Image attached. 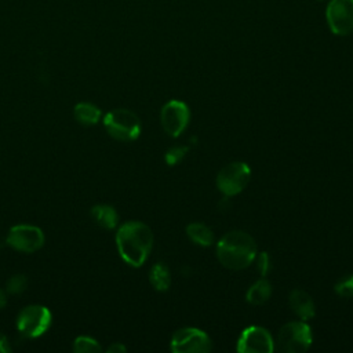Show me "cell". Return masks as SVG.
Masks as SVG:
<instances>
[{
  "instance_id": "1",
  "label": "cell",
  "mask_w": 353,
  "mask_h": 353,
  "mask_svg": "<svg viewBox=\"0 0 353 353\" xmlns=\"http://www.w3.org/2000/svg\"><path fill=\"white\" fill-rule=\"evenodd\" d=\"M116 245L121 259L127 265L139 268L145 263L152 251L153 232L143 222H125L117 229Z\"/></svg>"
},
{
  "instance_id": "2",
  "label": "cell",
  "mask_w": 353,
  "mask_h": 353,
  "mask_svg": "<svg viewBox=\"0 0 353 353\" xmlns=\"http://www.w3.org/2000/svg\"><path fill=\"white\" fill-rule=\"evenodd\" d=\"M216 256L218 261L228 269H245L256 256L255 240L243 230H232L222 236L218 241Z\"/></svg>"
},
{
  "instance_id": "3",
  "label": "cell",
  "mask_w": 353,
  "mask_h": 353,
  "mask_svg": "<svg viewBox=\"0 0 353 353\" xmlns=\"http://www.w3.org/2000/svg\"><path fill=\"white\" fill-rule=\"evenodd\" d=\"M103 127L117 141H135L141 134L139 117L128 109H113L103 117Z\"/></svg>"
},
{
  "instance_id": "4",
  "label": "cell",
  "mask_w": 353,
  "mask_h": 353,
  "mask_svg": "<svg viewBox=\"0 0 353 353\" xmlns=\"http://www.w3.org/2000/svg\"><path fill=\"white\" fill-rule=\"evenodd\" d=\"M312 345V330L306 321H291L284 324L274 342L276 349L285 353H302Z\"/></svg>"
},
{
  "instance_id": "5",
  "label": "cell",
  "mask_w": 353,
  "mask_h": 353,
  "mask_svg": "<svg viewBox=\"0 0 353 353\" xmlns=\"http://www.w3.org/2000/svg\"><path fill=\"white\" fill-rule=\"evenodd\" d=\"M52 316L43 305H29L17 317V328L26 338H39L51 327Z\"/></svg>"
},
{
  "instance_id": "6",
  "label": "cell",
  "mask_w": 353,
  "mask_h": 353,
  "mask_svg": "<svg viewBox=\"0 0 353 353\" xmlns=\"http://www.w3.org/2000/svg\"><path fill=\"white\" fill-rule=\"evenodd\" d=\"M251 170L244 161H233L225 165L216 175V186L225 196L239 194L248 183Z\"/></svg>"
},
{
  "instance_id": "7",
  "label": "cell",
  "mask_w": 353,
  "mask_h": 353,
  "mask_svg": "<svg viewBox=\"0 0 353 353\" xmlns=\"http://www.w3.org/2000/svg\"><path fill=\"white\" fill-rule=\"evenodd\" d=\"M212 349L210 336L194 327L181 328L171 338V350L174 353H207Z\"/></svg>"
},
{
  "instance_id": "8",
  "label": "cell",
  "mask_w": 353,
  "mask_h": 353,
  "mask_svg": "<svg viewBox=\"0 0 353 353\" xmlns=\"http://www.w3.org/2000/svg\"><path fill=\"white\" fill-rule=\"evenodd\" d=\"M325 19L334 34L353 33V0H331L325 8Z\"/></svg>"
},
{
  "instance_id": "9",
  "label": "cell",
  "mask_w": 353,
  "mask_h": 353,
  "mask_svg": "<svg viewBox=\"0 0 353 353\" xmlns=\"http://www.w3.org/2000/svg\"><path fill=\"white\" fill-rule=\"evenodd\" d=\"M44 233L34 225H15L10 229L6 243L21 252H34L44 244Z\"/></svg>"
},
{
  "instance_id": "10",
  "label": "cell",
  "mask_w": 353,
  "mask_h": 353,
  "mask_svg": "<svg viewBox=\"0 0 353 353\" xmlns=\"http://www.w3.org/2000/svg\"><path fill=\"white\" fill-rule=\"evenodd\" d=\"M190 112L185 102L172 99L167 102L160 112V121L164 131L172 137H179L189 124Z\"/></svg>"
},
{
  "instance_id": "11",
  "label": "cell",
  "mask_w": 353,
  "mask_h": 353,
  "mask_svg": "<svg viewBox=\"0 0 353 353\" xmlns=\"http://www.w3.org/2000/svg\"><path fill=\"white\" fill-rule=\"evenodd\" d=\"M236 349L240 353H272L274 341L266 328L251 325L240 334Z\"/></svg>"
},
{
  "instance_id": "12",
  "label": "cell",
  "mask_w": 353,
  "mask_h": 353,
  "mask_svg": "<svg viewBox=\"0 0 353 353\" xmlns=\"http://www.w3.org/2000/svg\"><path fill=\"white\" fill-rule=\"evenodd\" d=\"M291 310L302 320L307 321L314 316V303L312 296L303 290H294L288 298Z\"/></svg>"
},
{
  "instance_id": "13",
  "label": "cell",
  "mask_w": 353,
  "mask_h": 353,
  "mask_svg": "<svg viewBox=\"0 0 353 353\" xmlns=\"http://www.w3.org/2000/svg\"><path fill=\"white\" fill-rule=\"evenodd\" d=\"M91 216L97 225L103 229H114L119 222V215L114 207L109 204H97L91 208Z\"/></svg>"
},
{
  "instance_id": "14",
  "label": "cell",
  "mask_w": 353,
  "mask_h": 353,
  "mask_svg": "<svg viewBox=\"0 0 353 353\" xmlns=\"http://www.w3.org/2000/svg\"><path fill=\"white\" fill-rule=\"evenodd\" d=\"M74 119L84 125H94L101 119V109L90 102H80L73 109Z\"/></svg>"
},
{
  "instance_id": "15",
  "label": "cell",
  "mask_w": 353,
  "mask_h": 353,
  "mask_svg": "<svg viewBox=\"0 0 353 353\" xmlns=\"http://www.w3.org/2000/svg\"><path fill=\"white\" fill-rule=\"evenodd\" d=\"M186 234L188 237L201 245V247H208L214 243V233L212 230L204 225V223H200V222H193V223H189L186 226Z\"/></svg>"
},
{
  "instance_id": "16",
  "label": "cell",
  "mask_w": 353,
  "mask_h": 353,
  "mask_svg": "<svg viewBox=\"0 0 353 353\" xmlns=\"http://www.w3.org/2000/svg\"><path fill=\"white\" fill-rule=\"evenodd\" d=\"M272 295V285L268 280L261 279L256 280L247 291L245 294V299L247 302H250L251 305H262L265 303Z\"/></svg>"
},
{
  "instance_id": "17",
  "label": "cell",
  "mask_w": 353,
  "mask_h": 353,
  "mask_svg": "<svg viewBox=\"0 0 353 353\" xmlns=\"http://www.w3.org/2000/svg\"><path fill=\"white\" fill-rule=\"evenodd\" d=\"M149 280L154 290L167 291L171 284V274L168 268L163 262L154 263L149 272Z\"/></svg>"
},
{
  "instance_id": "18",
  "label": "cell",
  "mask_w": 353,
  "mask_h": 353,
  "mask_svg": "<svg viewBox=\"0 0 353 353\" xmlns=\"http://www.w3.org/2000/svg\"><path fill=\"white\" fill-rule=\"evenodd\" d=\"M73 352L76 353H97L101 352V345L97 339L87 336V335H80L73 341Z\"/></svg>"
},
{
  "instance_id": "19",
  "label": "cell",
  "mask_w": 353,
  "mask_h": 353,
  "mask_svg": "<svg viewBox=\"0 0 353 353\" xmlns=\"http://www.w3.org/2000/svg\"><path fill=\"white\" fill-rule=\"evenodd\" d=\"M28 287V279L23 274H14L7 280L6 290L10 294H21L26 290Z\"/></svg>"
},
{
  "instance_id": "20",
  "label": "cell",
  "mask_w": 353,
  "mask_h": 353,
  "mask_svg": "<svg viewBox=\"0 0 353 353\" xmlns=\"http://www.w3.org/2000/svg\"><path fill=\"white\" fill-rule=\"evenodd\" d=\"M188 150H189V146H174V148L168 149L165 152V156H164L165 163L168 165H174V164L179 163L185 157Z\"/></svg>"
},
{
  "instance_id": "21",
  "label": "cell",
  "mask_w": 353,
  "mask_h": 353,
  "mask_svg": "<svg viewBox=\"0 0 353 353\" xmlns=\"http://www.w3.org/2000/svg\"><path fill=\"white\" fill-rule=\"evenodd\" d=\"M335 292L343 298H353V274L338 281L335 284Z\"/></svg>"
},
{
  "instance_id": "22",
  "label": "cell",
  "mask_w": 353,
  "mask_h": 353,
  "mask_svg": "<svg viewBox=\"0 0 353 353\" xmlns=\"http://www.w3.org/2000/svg\"><path fill=\"white\" fill-rule=\"evenodd\" d=\"M256 269L258 272L262 274V276H266L270 270V256L266 251H262V252H256Z\"/></svg>"
},
{
  "instance_id": "23",
  "label": "cell",
  "mask_w": 353,
  "mask_h": 353,
  "mask_svg": "<svg viewBox=\"0 0 353 353\" xmlns=\"http://www.w3.org/2000/svg\"><path fill=\"white\" fill-rule=\"evenodd\" d=\"M125 350H127V347H125L123 343H120V342H114V343H112V345L106 349L108 353H124Z\"/></svg>"
},
{
  "instance_id": "24",
  "label": "cell",
  "mask_w": 353,
  "mask_h": 353,
  "mask_svg": "<svg viewBox=\"0 0 353 353\" xmlns=\"http://www.w3.org/2000/svg\"><path fill=\"white\" fill-rule=\"evenodd\" d=\"M11 350V345L4 334L0 332V353H8Z\"/></svg>"
},
{
  "instance_id": "25",
  "label": "cell",
  "mask_w": 353,
  "mask_h": 353,
  "mask_svg": "<svg viewBox=\"0 0 353 353\" xmlns=\"http://www.w3.org/2000/svg\"><path fill=\"white\" fill-rule=\"evenodd\" d=\"M6 303H7V295L3 290H0V309H3L6 306Z\"/></svg>"
},
{
  "instance_id": "26",
  "label": "cell",
  "mask_w": 353,
  "mask_h": 353,
  "mask_svg": "<svg viewBox=\"0 0 353 353\" xmlns=\"http://www.w3.org/2000/svg\"><path fill=\"white\" fill-rule=\"evenodd\" d=\"M319 1H323V0H319Z\"/></svg>"
}]
</instances>
